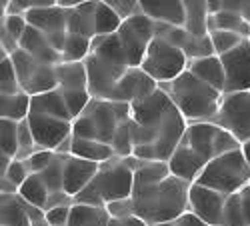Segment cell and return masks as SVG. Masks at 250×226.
I'll list each match as a JSON object with an SVG mask.
<instances>
[{
  "instance_id": "7bdbcfd3",
  "label": "cell",
  "mask_w": 250,
  "mask_h": 226,
  "mask_svg": "<svg viewBox=\"0 0 250 226\" xmlns=\"http://www.w3.org/2000/svg\"><path fill=\"white\" fill-rule=\"evenodd\" d=\"M70 210H72V206H54V208L46 210V218H48L50 226H68Z\"/></svg>"
},
{
  "instance_id": "ab89813d",
  "label": "cell",
  "mask_w": 250,
  "mask_h": 226,
  "mask_svg": "<svg viewBox=\"0 0 250 226\" xmlns=\"http://www.w3.org/2000/svg\"><path fill=\"white\" fill-rule=\"evenodd\" d=\"M28 176H30L28 164H26L24 160H20V158H14V160L10 162L6 174H2L0 178H8V180L14 184V186H18V190H20V186H22V184L26 182Z\"/></svg>"
},
{
  "instance_id": "f546056e",
  "label": "cell",
  "mask_w": 250,
  "mask_h": 226,
  "mask_svg": "<svg viewBox=\"0 0 250 226\" xmlns=\"http://www.w3.org/2000/svg\"><path fill=\"white\" fill-rule=\"evenodd\" d=\"M110 214L106 208L88 206V204H72L68 226H108Z\"/></svg>"
},
{
  "instance_id": "8d00e7d4",
  "label": "cell",
  "mask_w": 250,
  "mask_h": 226,
  "mask_svg": "<svg viewBox=\"0 0 250 226\" xmlns=\"http://www.w3.org/2000/svg\"><path fill=\"white\" fill-rule=\"evenodd\" d=\"M56 158V150H48V148H36L28 158H24V162L28 164L30 174H38L42 172L46 166H50V162Z\"/></svg>"
},
{
  "instance_id": "1f68e13d",
  "label": "cell",
  "mask_w": 250,
  "mask_h": 226,
  "mask_svg": "<svg viewBox=\"0 0 250 226\" xmlns=\"http://www.w3.org/2000/svg\"><path fill=\"white\" fill-rule=\"evenodd\" d=\"M94 24H96V36H108V34H116L122 18L102 2V0H96V8H94Z\"/></svg>"
},
{
  "instance_id": "f1b7e54d",
  "label": "cell",
  "mask_w": 250,
  "mask_h": 226,
  "mask_svg": "<svg viewBox=\"0 0 250 226\" xmlns=\"http://www.w3.org/2000/svg\"><path fill=\"white\" fill-rule=\"evenodd\" d=\"M32 96L20 90L16 94H0V118H8L14 122H22L30 114Z\"/></svg>"
},
{
  "instance_id": "ac0fdd59",
  "label": "cell",
  "mask_w": 250,
  "mask_h": 226,
  "mask_svg": "<svg viewBox=\"0 0 250 226\" xmlns=\"http://www.w3.org/2000/svg\"><path fill=\"white\" fill-rule=\"evenodd\" d=\"M98 170H100L98 162H90L84 158L66 154V158H64V192L68 196L76 198L94 180Z\"/></svg>"
},
{
  "instance_id": "8fae6325",
  "label": "cell",
  "mask_w": 250,
  "mask_h": 226,
  "mask_svg": "<svg viewBox=\"0 0 250 226\" xmlns=\"http://www.w3.org/2000/svg\"><path fill=\"white\" fill-rule=\"evenodd\" d=\"M210 122L230 132L242 146L250 142V90L224 94L220 108Z\"/></svg>"
},
{
  "instance_id": "e575fe53",
  "label": "cell",
  "mask_w": 250,
  "mask_h": 226,
  "mask_svg": "<svg viewBox=\"0 0 250 226\" xmlns=\"http://www.w3.org/2000/svg\"><path fill=\"white\" fill-rule=\"evenodd\" d=\"M22 88H20L12 58L4 52H0V94H16Z\"/></svg>"
},
{
  "instance_id": "7dc6e473",
  "label": "cell",
  "mask_w": 250,
  "mask_h": 226,
  "mask_svg": "<svg viewBox=\"0 0 250 226\" xmlns=\"http://www.w3.org/2000/svg\"><path fill=\"white\" fill-rule=\"evenodd\" d=\"M86 2H92V0H58V6L66 8V10H70V8L82 6V4H86Z\"/></svg>"
},
{
  "instance_id": "681fc988",
  "label": "cell",
  "mask_w": 250,
  "mask_h": 226,
  "mask_svg": "<svg viewBox=\"0 0 250 226\" xmlns=\"http://www.w3.org/2000/svg\"><path fill=\"white\" fill-rule=\"evenodd\" d=\"M10 8V0H0V16H6Z\"/></svg>"
},
{
  "instance_id": "484cf974",
  "label": "cell",
  "mask_w": 250,
  "mask_h": 226,
  "mask_svg": "<svg viewBox=\"0 0 250 226\" xmlns=\"http://www.w3.org/2000/svg\"><path fill=\"white\" fill-rule=\"evenodd\" d=\"M30 112L50 114V116H58V118H64V120H72L74 122V116L70 114V108L66 104V100L62 98L58 88L50 90V92H44V94H38V96H32Z\"/></svg>"
},
{
  "instance_id": "d4e9b609",
  "label": "cell",
  "mask_w": 250,
  "mask_h": 226,
  "mask_svg": "<svg viewBox=\"0 0 250 226\" xmlns=\"http://www.w3.org/2000/svg\"><path fill=\"white\" fill-rule=\"evenodd\" d=\"M224 226H250V186L226 198Z\"/></svg>"
},
{
  "instance_id": "603a6c76",
  "label": "cell",
  "mask_w": 250,
  "mask_h": 226,
  "mask_svg": "<svg viewBox=\"0 0 250 226\" xmlns=\"http://www.w3.org/2000/svg\"><path fill=\"white\" fill-rule=\"evenodd\" d=\"M184 4V28L194 36H208V18L210 8L208 0H182Z\"/></svg>"
},
{
  "instance_id": "4dcf8cb0",
  "label": "cell",
  "mask_w": 250,
  "mask_h": 226,
  "mask_svg": "<svg viewBox=\"0 0 250 226\" xmlns=\"http://www.w3.org/2000/svg\"><path fill=\"white\" fill-rule=\"evenodd\" d=\"M18 196L24 202L42 208V210L48 208V202H50V190L46 188V184L42 182V178H40L38 174H30L26 178V182L18 190Z\"/></svg>"
},
{
  "instance_id": "44dd1931",
  "label": "cell",
  "mask_w": 250,
  "mask_h": 226,
  "mask_svg": "<svg viewBox=\"0 0 250 226\" xmlns=\"http://www.w3.org/2000/svg\"><path fill=\"white\" fill-rule=\"evenodd\" d=\"M188 70L194 76H198L202 82L220 90L222 94L226 92V72H224L220 56L212 54V56H206V58L192 60V62H188Z\"/></svg>"
},
{
  "instance_id": "7a4b0ae2",
  "label": "cell",
  "mask_w": 250,
  "mask_h": 226,
  "mask_svg": "<svg viewBox=\"0 0 250 226\" xmlns=\"http://www.w3.org/2000/svg\"><path fill=\"white\" fill-rule=\"evenodd\" d=\"M238 148H242L240 142L214 122H188L168 166L174 176L194 184L208 162Z\"/></svg>"
},
{
  "instance_id": "9a60e30c",
  "label": "cell",
  "mask_w": 250,
  "mask_h": 226,
  "mask_svg": "<svg viewBox=\"0 0 250 226\" xmlns=\"http://www.w3.org/2000/svg\"><path fill=\"white\" fill-rule=\"evenodd\" d=\"M158 88H160L158 82L152 76H148L140 66H132L126 74L116 82V86L112 88L108 100L122 102V104H134V102H138L142 98L150 96L152 92H156Z\"/></svg>"
},
{
  "instance_id": "83f0119b",
  "label": "cell",
  "mask_w": 250,
  "mask_h": 226,
  "mask_svg": "<svg viewBox=\"0 0 250 226\" xmlns=\"http://www.w3.org/2000/svg\"><path fill=\"white\" fill-rule=\"evenodd\" d=\"M208 30H224V32H234L242 38H250V22L238 12L232 10H218L210 14L208 18Z\"/></svg>"
},
{
  "instance_id": "5b68a950",
  "label": "cell",
  "mask_w": 250,
  "mask_h": 226,
  "mask_svg": "<svg viewBox=\"0 0 250 226\" xmlns=\"http://www.w3.org/2000/svg\"><path fill=\"white\" fill-rule=\"evenodd\" d=\"M84 66L88 74L90 96L98 100H108L116 82L132 68L118 34L96 36L84 60Z\"/></svg>"
},
{
  "instance_id": "30bf717a",
  "label": "cell",
  "mask_w": 250,
  "mask_h": 226,
  "mask_svg": "<svg viewBox=\"0 0 250 226\" xmlns=\"http://www.w3.org/2000/svg\"><path fill=\"white\" fill-rule=\"evenodd\" d=\"M12 64L16 68V76L20 82V88L30 96H38L58 88L56 66L40 62L38 58L28 54L26 50L18 48L12 56Z\"/></svg>"
},
{
  "instance_id": "4fadbf2b",
  "label": "cell",
  "mask_w": 250,
  "mask_h": 226,
  "mask_svg": "<svg viewBox=\"0 0 250 226\" xmlns=\"http://www.w3.org/2000/svg\"><path fill=\"white\" fill-rule=\"evenodd\" d=\"M116 34L120 36V42L128 54L130 64L140 66L152 44V40L156 38V22L152 18L144 16L142 12H138L126 20H122Z\"/></svg>"
},
{
  "instance_id": "9c48e42d",
  "label": "cell",
  "mask_w": 250,
  "mask_h": 226,
  "mask_svg": "<svg viewBox=\"0 0 250 226\" xmlns=\"http://www.w3.org/2000/svg\"><path fill=\"white\" fill-rule=\"evenodd\" d=\"M140 68L148 76H152L160 86V84H166V82H172L188 68V58H186V54L180 48L156 36L146 56H144Z\"/></svg>"
},
{
  "instance_id": "3957f363",
  "label": "cell",
  "mask_w": 250,
  "mask_h": 226,
  "mask_svg": "<svg viewBox=\"0 0 250 226\" xmlns=\"http://www.w3.org/2000/svg\"><path fill=\"white\" fill-rule=\"evenodd\" d=\"M72 134L110 144L120 158L132 156V104L92 98L72 122Z\"/></svg>"
},
{
  "instance_id": "277c9868",
  "label": "cell",
  "mask_w": 250,
  "mask_h": 226,
  "mask_svg": "<svg viewBox=\"0 0 250 226\" xmlns=\"http://www.w3.org/2000/svg\"><path fill=\"white\" fill-rule=\"evenodd\" d=\"M190 188L192 182H186L174 174L152 184V186L134 188V216L148 226L172 222L182 214L190 212Z\"/></svg>"
},
{
  "instance_id": "ba28073f",
  "label": "cell",
  "mask_w": 250,
  "mask_h": 226,
  "mask_svg": "<svg viewBox=\"0 0 250 226\" xmlns=\"http://www.w3.org/2000/svg\"><path fill=\"white\" fill-rule=\"evenodd\" d=\"M196 184L230 196L250 186V162L242 148L226 152L206 164Z\"/></svg>"
},
{
  "instance_id": "5bb4252c",
  "label": "cell",
  "mask_w": 250,
  "mask_h": 226,
  "mask_svg": "<svg viewBox=\"0 0 250 226\" xmlns=\"http://www.w3.org/2000/svg\"><path fill=\"white\" fill-rule=\"evenodd\" d=\"M26 120L40 148L56 150L68 136H72V120H64L50 114H40V112H30Z\"/></svg>"
},
{
  "instance_id": "cb8c5ba5",
  "label": "cell",
  "mask_w": 250,
  "mask_h": 226,
  "mask_svg": "<svg viewBox=\"0 0 250 226\" xmlns=\"http://www.w3.org/2000/svg\"><path fill=\"white\" fill-rule=\"evenodd\" d=\"M70 154L78 156V158H84V160H90V162H98V164H104V162L116 158L114 148L110 144H106V142L90 140V138H80V136L72 138V150H70Z\"/></svg>"
},
{
  "instance_id": "d6a6232c",
  "label": "cell",
  "mask_w": 250,
  "mask_h": 226,
  "mask_svg": "<svg viewBox=\"0 0 250 226\" xmlns=\"http://www.w3.org/2000/svg\"><path fill=\"white\" fill-rule=\"evenodd\" d=\"M92 46V40L80 34H68L64 50H62V62H84Z\"/></svg>"
},
{
  "instance_id": "7c38bea8",
  "label": "cell",
  "mask_w": 250,
  "mask_h": 226,
  "mask_svg": "<svg viewBox=\"0 0 250 226\" xmlns=\"http://www.w3.org/2000/svg\"><path fill=\"white\" fill-rule=\"evenodd\" d=\"M58 92L66 100L70 114L76 118L92 100L88 90V74L84 62H60L56 66Z\"/></svg>"
},
{
  "instance_id": "6da1fadb",
  "label": "cell",
  "mask_w": 250,
  "mask_h": 226,
  "mask_svg": "<svg viewBox=\"0 0 250 226\" xmlns=\"http://www.w3.org/2000/svg\"><path fill=\"white\" fill-rule=\"evenodd\" d=\"M188 128V120L176 108L166 90L132 104V156L138 160L168 162Z\"/></svg>"
},
{
  "instance_id": "ee69618b",
  "label": "cell",
  "mask_w": 250,
  "mask_h": 226,
  "mask_svg": "<svg viewBox=\"0 0 250 226\" xmlns=\"http://www.w3.org/2000/svg\"><path fill=\"white\" fill-rule=\"evenodd\" d=\"M222 10H232L242 14L250 22V0H220Z\"/></svg>"
},
{
  "instance_id": "52a82bcc",
  "label": "cell",
  "mask_w": 250,
  "mask_h": 226,
  "mask_svg": "<svg viewBox=\"0 0 250 226\" xmlns=\"http://www.w3.org/2000/svg\"><path fill=\"white\" fill-rule=\"evenodd\" d=\"M160 88L166 90V94L172 98L176 108L188 122L212 120L220 108V102L224 96L220 90L212 88L210 84L202 82L198 76H194L188 68L172 82L160 84Z\"/></svg>"
},
{
  "instance_id": "8992f818",
  "label": "cell",
  "mask_w": 250,
  "mask_h": 226,
  "mask_svg": "<svg viewBox=\"0 0 250 226\" xmlns=\"http://www.w3.org/2000/svg\"><path fill=\"white\" fill-rule=\"evenodd\" d=\"M138 166V158H112L100 164V170L94 180L82 190L74 204H88V206L106 208V204L130 198L134 192V170Z\"/></svg>"
},
{
  "instance_id": "d590c367",
  "label": "cell",
  "mask_w": 250,
  "mask_h": 226,
  "mask_svg": "<svg viewBox=\"0 0 250 226\" xmlns=\"http://www.w3.org/2000/svg\"><path fill=\"white\" fill-rule=\"evenodd\" d=\"M210 38H212V46H214V54H216V56H224L226 52H230V50H234L236 46H240L244 40H248V38H242L240 34L224 32V30H214V32H210Z\"/></svg>"
},
{
  "instance_id": "4316f807",
  "label": "cell",
  "mask_w": 250,
  "mask_h": 226,
  "mask_svg": "<svg viewBox=\"0 0 250 226\" xmlns=\"http://www.w3.org/2000/svg\"><path fill=\"white\" fill-rule=\"evenodd\" d=\"M0 226H30V216L18 194H0Z\"/></svg>"
},
{
  "instance_id": "f907efd6",
  "label": "cell",
  "mask_w": 250,
  "mask_h": 226,
  "mask_svg": "<svg viewBox=\"0 0 250 226\" xmlns=\"http://www.w3.org/2000/svg\"><path fill=\"white\" fill-rule=\"evenodd\" d=\"M242 150H244V154H246V158H248V162H250V142H246V144L242 146Z\"/></svg>"
},
{
  "instance_id": "ffe728a7",
  "label": "cell",
  "mask_w": 250,
  "mask_h": 226,
  "mask_svg": "<svg viewBox=\"0 0 250 226\" xmlns=\"http://www.w3.org/2000/svg\"><path fill=\"white\" fill-rule=\"evenodd\" d=\"M20 48L26 50L28 54H32L34 58H38L40 62H44V64L58 66L62 62V54L50 44V40L46 38V34L40 32L34 26H30V24H28L22 40H20Z\"/></svg>"
},
{
  "instance_id": "e0dca14e",
  "label": "cell",
  "mask_w": 250,
  "mask_h": 226,
  "mask_svg": "<svg viewBox=\"0 0 250 226\" xmlns=\"http://www.w3.org/2000/svg\"><path fill=\"white\" fill-rule=\"evenodd\" d=\"M226 198V194H220L194 182L190 188V212H194L202 222L210 226H224Z\"/></svg>"
},
{
  "instance_id": "f35d334b",
  "label": "cell",
  "mask_w": 250,
  "mask_h": 226,
  "mask_svg": "<svg viewBox=\"0 0 250 226\" xmlns=\"http://www.w3.org/2000/svg\"><path fill=\"white\" fill-rule=\"evenodd\" d=\"M58 0H10L8 14H28L38 8H50L56 6Z\"/></svg>"
},
{
  "instance_id": "c3c4849f",
  "label": "cell",
  "mask_w": 250,
  "mask_h": 226,
  "mask_svg": "<svg viewBox=\"0 0 250 226\" xmlns=\"http://www.w3.org/2000/svg\"><path fill=\"white\" fill-rule=\"evenodd\" d=\"M14 158H10L8 154H2L0 152V176L2 174H6V170H8V166H10V162H12Z\"/></svg>"
},
{
  "instance_id": "bcb514c9",
  "label": "cell",
  "mask_w": 250,
  "mask_h": 226,
  "mask_svg": "<svg viewBox=\"0 0 250 226\" xmlns=\"http://www.w3.org/2000/svg\"><path fill=\"white\" fill-rule=\"evenodd\" d=\"M108 226H148L138 216H128V218H110Z\"/></svg>"
},
{
  "instance_id": "60d3db41",
  "label": "cell",
  "mask_w": 250,
  "mask_h": 226,
  "mask_svg": "<svg viewBox=\"0 0 250 226\" xmlns=\"http://www.w3.org/2000/svg\"><path fill=\"white\" fill-rule=\"evenodd\" d=\"M106 6H110L122 20H126L140 12V0H102Z\"/></svg>"
},
{
  "instance_id": "836d02e7",
  "label": "cell",
  "mask_w": 250,
  "mask_h": 226,
  "mask_svg": "<svg viewBox=\"0 0 250 226\" xmlns=\"http://www.w3.org/2000/svg\"><path fill=\"white\" fill-rule=\"evenodd\" d=\"M0 152L8 154L10 158H16L20 152L18 144V122L0 118Z\"/></svg>"
},
{
  "instance_id": "7402d4cb",
  "label": "cell",
  "mask_w": 250,
  "mask_h": 226,
  "mask_svg": "<svg viewBox=\"0 0 250 226\" xmlns=\"http://www.w3.org/2000/svg\"><path fill=\"white\" fill-rule=\"evenodd\" d=\"M28 24L38 28L40 32L50 34V32H66V22H68V10L62 6H50V8H38L28 14H24Z\"/></svg>"
},
{
  "instance_id": "74e56055",
  "label": "cell",
  "mask_w": 250,
  "mask_h": 226,
  "mask_svg": "<svg viewBox=\"0 0 250 226\" xmlns=\"http://www.w3.org/2000/svg\"><path fill=\"white\" fill-rule=\"evenodd\" d=\"M0 26L6 28L18 42L22 40L26 28H28V20L24 14H6V16H0Z\"/></svg>"
},
{
  "instance_id": "d6986e66",
  "label": "cell",
  "mask_w": 250,
  "mask_h": 226,
  "mask_svg": "<svg viewBox=\"0 0 250 226\" xmlns=\"http://www.w3.org/2000/svg\"><path fill=\"white\" fill-rule=\"evenodd\" d=\"M140 12L154 22L170 26H184V4L182 0H140Z\"/></svg>"
},
{
  "instance_id": "2e32d148",
  "label": "cell",
  "mask_w": 250,
  "mask_h": 226,
  "mask_svg": "<svg viewBox=\"0 0 250 226\" xmlns=\"http://www.w3.org/2000/svg\"><path fill=\"white\" fill-rule=\"evenodd\" d=\"M226 72V92H244L250 90V38L240 46L220 56Z\"/></svg>"
},
{
  "instance_id": "b9f144b4",
  "label": "cell",
  "mask_w": 250,
  "mask_h": 226,
  "mask_svg": "<svg viewBox=\"0 0 250 226\" xmlns=\"http://www.w3.org/2000/svg\"><path fill=\"white\" fill-rule=\"evenodd\" d=\"M106 210H108L110 218H128V216H134V202H132V196L106 204Z\"/></svg>"
},
{
  "instance_id": "f6af8a7d",
  "label": "cell",
  "mask_w": 250,
  "mask_h": 226,
  "mask_svg": "<svg viewBox=\"0 0 250 226\" xmlns=\"http://www.w3.org/2000/svg\"><path fill=\"white\" fill-rule=\"evenodd\" d=\"M24 208H26V212L30 216V226H50V222L46 218V210L38 208V206H32V204H28V202H24Z\"/></svg>"
}]
</instances>
